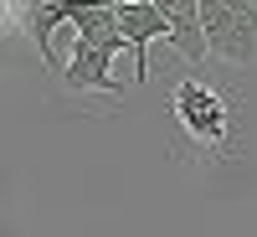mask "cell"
Listing matches in <instances>:
<instances>
[{"label":"cell","mask_w":257,"mask_h":237,"mask_svg":"<svg viewBox=\"0 0 257 237\" xmlns=\"http://www.w3.org/2000/svg\"><path fill=\"white\" fill-rule=\"evenodd\" d=\"M118 52H134L123 36L113 41H77L72 36V57H67V72H62V88L67 93H108L118 98L123 93V83L113 77V57Z\"/></svg>","instance_id":"obj_3"},{"label":"cell","mask_w":257,"mask_h":237,"mask_svg":"<svg viewBox=\"0 0 257 237\" xmlns=\"http://www.w3.org/2000/svg\"><path fill=\"white\" fill-rule=\"evenodd\" d=\"M170 114H175V134L190 144V155H211V160L231 155V144H237V109L216 88H206L201 77L175 83Z\"/></svg>","instance_id":"obj_1"},{"label":"cell","mask_w":257,"mask_h":237,"mask_svg":"<svg viewBox=\"0 0 257 237\" xmlns=\"http://www.w3.org/2000/svg\"><path fill=\"white\" fill-rule=\"evenodd\" d=\"M206 21V52L226 67H252L257 62V0H201Z\"/></svg>","instance_id":"obj_2"},{"label":"cell","mask_w":257,"mask_h":237,"mask_svg":"<svg viewBox=\"0 0 257 237\" xmlns=\"http://www.w3.org/2000/svg\"><path fill=\"white\" fill-rule=\"evenodd\" d=\"M6 11H16L21 21H26V36H31L36 57L47 62V72H52V77L67 72V62H62V57H57V47H52V36L72 26V21H67V16H72V6H67V0H26V6H21V0H6Z\"/></svg>","instance_id":"obj_4"},{"label":"cell","mask_w":257,"mask_h":237,"mask_svg":"<svg viewBox=\"0 0 257 237\" xmlns=\"http://www.w3.org/2000/svg\"><path fill=\"white\" fill-rule=\"evenodd\" d=\"M72 36L77 41H113L118 31V0H98V6H72Z\"/></svg>","instance_id":"obj_7"},{"label":"cell","mask_w":257,"mask_h":237,"mask_svg":"<svg viewBox=\"0 0 257 237\" xmlns=\"http://www.w3.org/2000/svg\"><path fill=\"white\" fill-rule=\"evenodd\" d=\"M160 11L170 16V47L185 62H201L206 52V21H201V0H160Z\"/></svg>","instance_id":"obj_6"},{"label":"cell","mask_w":257,"mask_h":237,"mask_svg":"<svg viewBox=\"0 0 257 237\" xmlns=\"http://www.w3.org/2000/svg\"><path fill=\"white\" fill-rule=\"evenodd\" d=\"M118 31L134 47V77L149 83V41H170V16L160 11V0H118Z\"/></svg>","instance_id":"obj_5"}]
</instances>
